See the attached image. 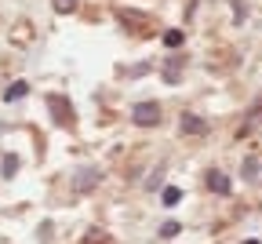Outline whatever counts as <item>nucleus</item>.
<instances>
[{
    "instance_id": "1",
    "label": "nucleus",
    "mask_w": 262,
    "mask_h": 244,
    "mask_svg": "<svg viewBox=\"0 0 262 244\" xmlns=\"http://www.w3.org/2000/svg\"><path fill=\"white\" fill-rule=\"evenodd\" d=\"M131 117H135L138 128H153V124H160V106L157 102H138Z\"/></svg>"
},
{
    "instance_id": "2",
    "label": "nucleus",
    "mask_w": 262,
    "mask_h": 244,
    "mask_svg": "<svg viewBox=\"0 0 262 244\" xmlns=\"http://www.w3.org/2000/svg\"><path fill=\"white\" fill-rule=\"evenodd\" d=\"M208 190H211V193H219V197L229 193V179L219 172V168H211V172H208Z\"/></svg>"
},
{
    "instance_id": "3",
    "label": "nucleus",
    "mask_w": 262,
    "mask_h": 244,
    "mask_svg": "<svg viewBox=\"0 0 262 244\" xmlns=\"http://www.w3.org/2000/svg\"><path fill=\"white\" fill-rule=\"evenodd\" d=\"M48 106L55 110V120H58V124H69V102H66L62 95H51V99H48Z\"/></svg>"
},
{
    "instance_id": "4",
    "label": "nucleus",
    "mask_w": 262,
    "mask_h": 244,
    "mask_svg": "<svg viewBox=\"0 0 262 244\" xmlns=\"http://www.w3.org/2000/svg\"><path fill=\"white\" fill-rule=\"evenodd\" d=\"M204 131H208V124L200 117H193V113L182 117V135H204Z\"/></svg>"
},
{
    "instance_id": "5",
    "label": "nucleus",
    "mask_w": 262,
    "mask_h": 244,
    "mask_svg": "<svg viewBox=\"0 0 262 244\" xmlns=\"http://www.w3.org/2000/svg\"><path fill=\"white\" fill-rule=\"evenodd\" d=\"M95 182H99V172H95V168H84V172L80 175H76V190H91V186H95Z\"/></svg>"
},
{
    "instance_id": "6",
    "label": "nucleus",
    "mask_w": 262,
    "mask_h": 244,
    "mask_svg": "<svg viewBox=\"0 0 262 244\" xmlns=\"http://www.w3.org/2000/svg\"><path fill=\"white\" fill-rule=\"evenodd\" d=\"M179 73H182V55H175L171 62L164 66V77H167V84H179Z\"/></svg>"
},
{
    "instance_id": "7",
    "label": "nucleus",
    "mask_w": 262,
    "mask_h": 244,
    "mask_svg": "<svg viewBox=\"0 0 262 244\" xmlns=\"http://www.w3.org/2000/svg\"><path fill=\"white\" fill-rule=\"evenodd\" d=\"M160 201H164L167 208L179 204V201H182V190H179V186H164V190H160Z\"/></svg>"
},
{
    "instance_id": "8",
    "label": "nucleus",
    "mask_w": 262,
    "mask_h": 244,
    "mask_svg": "<svg viewBox=\"0 0 262 244\" xmlns=\"http://www.w3.org/2000/svg\"><path fill=\"white\" fill-rule=\"evenodd\" d=\"M15 172H19V157L8 153V157H4V168H0V175H4V179H15Z\"/></svg>"
},
{
    "instance_id": "9",
    "label": "nucleus",
    "mask_w": 262,
    "mask_h": 244,
    "mask_svg": "<svg viewBox=\"0 0 262 244\" xmlns=\"http://www.w3.org/2000/svg\"><path fill=\"white\" fill-rule=\"evenodd\" d=\"M26 91H29V84H26V80H19V84H11V88L4 91V99H8V102H15V99H22Z\"/></svg>"
},
{
    "instance_id": "10",
    "label": "nucleus",
    "mask_w": 262,
    "mask_h": 244,
    "mask_svg": "<svg viewBox=\"0 0 262 244\" xmlns=\"http://www.w3.org/2000/svg\"><path fill=\"white\" fill-rule=\"evenodd\" d=\"M51 8H55L58 15H69V11L76 8V0H51Z\"/></svg>"
},
{
    "instance_id": "11",
    "label": "nucleus",
    "mask_w": 262,
    "mask_h": 244,
    "mask_svg": "<svg viewBox=\"0 0 262 244\" xmlns=\"http://www.w3.org/2000/svg\"><path fill=\"white\" fill-rule=\"evenodd\" d=\"M164 44H167V48H182V33H179V29H171V33H164Z\"/></svg>"
},
{
    "instance_id": "12",
    "label": "nucleus",
    "mask_w": 262,
    "mask_h": 244,
    "mask_svg": "<svg viewBox=\"0 0 262 244\" xmlns=\"http://www.w3.org/2000/svg\"><path fill=\"white\" fill-rule=\"evenodd\" d=\"M179 230H182V226H179V222H164V226H160V233H164V237H175Z\"/></svg>"
},
{
    "instance_id": "13",
    "label": "nucleus",
    "mask_w": 262,
    "mask_h": 244,
    "mask_svg": "<svg viewBox=\"0 0 262 244\" xmlns=\"http://www.w3.org/2000/svg\"><path fill=\"white\" fill-rule=\"evenodd\" d=\"M244 244H258V240H244Z\"/></svg>"
}]
</instances>
